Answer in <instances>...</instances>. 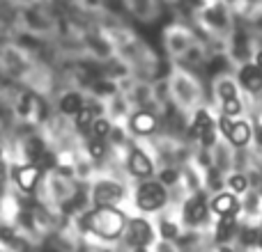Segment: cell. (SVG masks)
I'll list each match as a JSON object with an SVG mask.
<instances>
[{
    "label": "cell",
    "instance_id": "ffe728a7",
    "mask_svg": "<svg viewBox=\"0 0 262 252\" xmlns=\"http://www.w3.org/2000/svg\"><path fill=\"white\" fill-rule=\"evenodd\" d=\"M90 154H92V158H101L106 154V147H104V140H92L90 142Z\"/></svg>",
    "mask_w": 262,
    "mask_h": 252
},
{
    "label": "cell",
    "instance_id": "7a4b0ae2",
    "mask_svg": "<svg viewBox=\"0 0 262 252\" xmlns=\"http://www.w3.org/2000/svg\"><path fill=\"white\" fill-rule=\"evenodd\" d=\"M136 204L143 211L161 209L166 204V188H163V184H159V181H145L138 188V193H136Z\"/></svg>",
    "mask_w": 262,
    "mask_h": 252
},
{
    "label": "cell",
    "instance_id": "30bf717a",
    "mask_svg": "<svg viewBox=\"0 0 262 252\" xmlns=\"http://www.w3.org/2000/svg\"><path fill=\"white\" fill-rule=\"evenodd\" d=\"M237 197L235 195H230V193H221V195H216V199L212 202V209L216 213H221V216H235L237 213Z\"/></svg>",
    "mask_w": 262,
    "mask_h": 252
},
{
    "label": "cell",
    "instance_id": "6da1fadb",
    "mask_svg": "<svg viewBox=\"0 0 262 252\" xmlns=\"http://www.w3.org/2000/svg\"><path fill=\"white\" fill-rule=\"evenodd\" d=\"M83 227L92 234L101 236V239H118L127 227V218L122 211H118L115 207H97L95 211L83 216Z\"/></svg>",
    "mask_w": 262,
    "mask_h": 252
},
{
    "label": "cell",
    "instance_id": "cb8c5ba5",
    "mask_svg": "<svg viewBox=\"0 0 262 252\" xmlns=\"http://www.w3.org/2000/svg\"><path fill=\"white\" fill-rule=\"evenodd\" d=\"M255 67H258V69H260V71H262V51H260V53H258V60H255Z\"/></svg>",
    "mask_w": 262,
    "mask_h": 252
},
{
    "label": "cell",
    "instance_id": "484cf974",
    "mask_svg": "<svg viewBox=\"0 0 262 252\" xmlns=\"http://www.w3.org/2000/svg\"><path fill=\"white\" fill-rule=\"evenodd\" d=\"M258 241H260V243H262V232H260V234H258Z\"/></svg>",
    "mask_w": 262,
    "mask_h": 252
},
{
    "label": "cell",
    "instance_id": "5b68a950",
    "mask_svg": "<svg viewBox=\"0 0 262 252\" xmlns=\"http://www.w3.org/2000/svg\"><path fill=\"white\" fill-rule=\"evenodd\" d=\"M39 174L41 170L37 165H23V167H16L14 170V179H16L18 188L26 190V193H32L39 184Z\"/></svg>",
    "mask_w": 262,
    "mask_h": 252
},
{
    "label": "cell",
    "instance_id": "3957f363",
    "mask_svg": "<svg viewBox=\"0 0 262 252\" xmlns=\"http://www.w3.org/2000/svg\"><path fill=\"white\" fill-rule=\"evenodd\" d=\"M124 195V188L113 181H101L95 186V202L97 207H113L115 202H120Z\"/></svg>",
    "mask_w": 262,
    "mask_h": 252
},
{
    "label": "cell",
    "instance_id": "ac0fdd59",
    "mask_svg": "<svg viewBox=\"0 0 262 252\" xmlns=\"http://www.w3.org/2000/svg\"><path fill=\"white\" fill-rule=\"evenodd\" d=\"M228 186H230L235 193H242V190H246V186H249V181H246L244 174H232L230 179H228Z\"/></svg>",
    "mask_w": 262,
    "mask_h": 252
},
{
    "label": "cell",
    "instance_id": "277c9868",
    "mask_svg": "<svg viewBox=\"0 0 262 252\" xmlns=\"http://www.w3.org/2000/svg\"><path fill=\"white\" fill-rule=\"evenodd\" d=\"M127 241L134 248H145V245L152 241V227H149L147 220H129L127 222Z\"/></svg>",
    "mask_w": 262,
    "mask_h": 252
},
{
    "label": "cell",
    "instance_id": "d4e9b609",
    "mask_svg": "<svg viewBox=\"0 0 262 252\" xmlns=\"http://www.w3.org/2000/svg\"><path fill=\"white\" fill-rule=\"evenodd\" d=\"M0 179H3V149H0Z\"/></svg>",
    "mask_w": 262,
    "mask_h": 252
},
{
    "label": "cell",
    "instance_id": "7402d4cb",
    "mask_svg": "<svg viewBox=\"0 0 262 252\" xmlns=\"http://www.w3.org/2000/svg\"><path fill=\"white\" fill-rule=\"evenodd\" d=\"M232 124H235V122H230V117H226V115H223V117L219 119V126H221V133L226 135V138H228V135H230V131H232Z\"/></svg>",
    "mask_w": 262,
    "mask_h": 252
},
{
    "label": "cell",
    "instance_id": "9c48e42d",
    "mask_svg": "<svg viewBox=\"0 0 262 252\" xmlns=\"http://www.w3.org/2000/svg\"><path fill=\"white\" fill-rule=\"evenodd\" d=\"M239 81L249 92H260L262 90V71L255 67V64H246V67L242 69Z\"/></svg>",
    "mask_w": 262,
    "mask_h": 252
},
{
    "label": "cell",
    "instance_id": "8992f818",
    "mask_svg": "<svg viewBox=\"0 0 262 252\" xmlns=\"http://www.w3.org/2000/svg\"><path fill=\"white\" fill-rule=\"evenodd\" d=\"M157 129V117L147 110H140V113L131 115V131L138 135H149L152 131Z\"/></svg>",
    "mask_w": 262,
    "mask_h": 252
},
{
    "label": "cell",
    "instance_id": "44dd1931",
    "mask_svg": "<svg viewBox=\"0 0 262 252\" xmlns=\"http://www.w3.org/2000/svg\"><path fill=\"white\" fill-rule=\"evenodd\" d=\"M161 234H163V239H175V236H177V227L172 225V222L163 220L161 222Z\"/></svg>",
    "mask_w": 262,
    "mask_h": 252
},
{
    "label": "cell",
    "instance_id": "603a6c76",
    "mask_svg": "<svg viewBox=\"0 0 262 252\" xmlns=\"http://www.w3.org/2000/svg\"><path fill=\"white\" fill-rule=\"evenodd\" d=\"M172 181H177V172L166 170V172L161 174V181H159V184H172Z\"/></svg>",
    "mask_w": 262,
    "mask_h": 252
},
{
    "label": "cell",
    "instance_id": "4fadbf2b",
    "mask_svg": "<svg viewBox=\"0 0 262 252\" xmlns=\"http://www.w3.org/2000/svg\"><path fill=\"white\" fill-rule=\"evenodd\" d=\"M232 234H235V216H221V222L216 227V239L228 241Z\"/></svg>",
    "mask_w": 262,
    "mask_h": 252
},
{
    "label": "cell",
    "instance_id": "2e32d148",
    "mask_svg": "<svg viewBox=\"0 0 262 252\" xmlns=\"http://www.w3.org/2000/svg\"><path fill=\"white\" fill-rule=\"evenodd\" d=\"M92 133H95L97 140H104L106 135L111 133V122L108 119H104V117L95 119V122H92Z\"/></svg>",
    "mask_w": 262,
    "mask_h": 252
},
{
    "label": "cell",
    "instance_id": "d6986e66",
    "mask_svg": "<svg viewBox=\"0 0 262 252\" xmlns=\"http://www.w3.org/2000/svg\"><path fill=\"white\" fill-rule=\"evenodd\" d=\"M219 94L223 96V101H226V99H235V96H237V87L232 85L230 81H223L221 85H219Z\"/></svg>",
    "mask_w": 262,
    "mask_h": 252
},
{
    "label": "cell",
    "instance_id": "8fae6325",
    "mask_svg": "<svg viewBox=\"0 0 262 252\" xmlns=\"http://www.w3.org/2000/svg\"><path fill=\"white\" fill-rule=\"evenodd\" d=\"M228 140H230L235 147H244V144H249V140H251V126L246 124V122H235V124H232L230 135H228Z\"/></svg>",
    "mask_w": 262,
    "mask_h": 252
},
{
    "label": "cell",
    "instance_id": "ba28073f",
    "mask_svg": "<svg viewBox=\"0 0 262 252\" xmlns=\"http://www.w3.org/2000/svg\"><path fill=\"white\" fill-rule=\"evenodd\" d=\"M205 216H207V207H205V199L200 197V195L186 202L184 218H186V222H189V225H198V222H203Z\"/></svg>",
    "mask_w": 262,
    "mask_h": 252
},
{
    "label": "cell",
    "instance_id": "e0dca14e",
    "mask_svg": "<svg viewBox=\"0 0 262 252\" xmlns=\"http://www.w3.org/2000/svg\"><path fill=\"white\" fill-rule=\"evenodd\" d=\"M239 113H242V104L237 96L223 101V115H226V117H235V115H239Z\"/></svg>",
    "mask_w": 262,
    "mask_h": 252
},
{
    "label": "cell",
    "instance_id": "52a82bcc",
    "mask_svg": "<svg viewBox=\"0 0 262 252\" xmlns=\"http://www.w3.org/2000/svg\"><path fill=\"white\" fill-rule=\"evenodd\" d=\"M129 172L134 177H149L152 174V161L140 149H134L129 154Z\"/></svg>",
    "mask_w": 262,
    "mask_h": 252
},
{
    "label": "cell",
    "instance_id": "9a60e30c",
    "mask_svg": "<svg viewBox=\"0 0 262 252\" xmlns=\"http://www.w3.org/2000/svg\"><path fill=\"white\" fill-rule=\"evenodd\" d=\"M92 122H95V110H92L90 106L83 104V108L76 113V124H78V129H85V126L92 124Z\"/></svg>",
    "mask_w": 262,
    "mask_h": 252
},
{
    "label": "cell",
    "instance_id": "5bb4252c",
    "mask_svg": "<svg viewBox=\"0 0 262 252\" xmlns=\"http://www.w3.org/2000/svg\"><path fill=\"white\" fill-rule=\"evenodd\" d=\"M207 129H212L209 115L205 113V110H200V113L195 115V122H193V135H195V138H200V135H203Z\"/></svg>",
    "mask_w": 262,
    "mask_h": 252
},
{
    "label": "cell",
    "instance_id": "7c38bea8",
    "mask_svg": "<svg viewBox=\"0 0 262 252\" xmlns=\"http://www.w3.org/2000/svg\"><path fill=\"white\" fill-rule=\"evenodd\" d=\"M81 108H83V99L76 92H69V94H64L62 99H60V110H62L64 115H76Z\"/></svg>",
    "mask_w": 262,
    "mask_h": 252
}]
</instances>
